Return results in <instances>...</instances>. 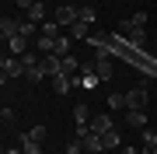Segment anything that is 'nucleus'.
Returning a JSON list of instances; mask_svg holds the SVG:
<instances>
[{
	"instance_id": "obj_24",
	"label": "nucleus",
	"mask_w": 157,
	"mask_h": 154,
	"mask_svg": "<svg viewBox=\"0 0 157 154\" xmlns=\"http://www.w3.org/2000/svg\"><path fill=\"white\" fill-rule=\"evenodd\" d=\"M80 151H84V140H80V137H73V140L67 144V154H80Z\"/></svg>"
},
{
	"instance_id": "obj_7",
	"label": "nucleus",
	"mask_w": 157,
	"mask_h": 154,
	"mask_svg": "<svg viewBox=\"0 0 157 154\" xmlns=\"http://www.w3.org/2000/svg\"><path fill=\"white\" fill-rule=\"evenodd\" d=\"M80 140H84V154H98V151H105V144H101V137H98V133H84V137H80Z\"/></svg>"
},
{
	"instance_id": "obj_8",
	"label": "nucleus",
	"mask_w": 157,
	"mask_h": 154,
	"mask_svg": "<svg viewBox=\"0 0 157 154\" xmlns=\"http://www.w3.org/2000/svg\"><path fill=\"white\" fill-rule=\"evenodd\" d=\"M7 53H11V56H25V53H28V39H25V35L7 39Z\"/></svg>"
},
{
	"instance_id": "obj_29",
	"label": "nucleus",
	"mask_w": 157,
	"mask_h": 154,
	"mask_svg": "<svg viewBox=\"0 0 157 154\" xmlns=\"http://www.w3.org/2000/svg\"><path fill=\"white\" fill-rule=\"evenodd\" d=\"M14 4H17V7H21V11H28V7L35 4V0H14Z\"/></svg>"
},
{
	"instance_id": "obj_27",
	"label": "nucleus",
	"mask_w": 157,
	"mask_h": 154,
	"mask_svg": "<svg viewBox=\"0 0 157 154\" xmlns=\"http://www.w3.org/2000/svg\"><path fill=\"white\" fill-rule=\"evenodd\" d=\"M28 137H35V140L42 144V140H45V126H35V130H28Z\"/></svg>"
},
{
	"instance_id": "obj_20",
	"label": "nucleus",
	"mask_w": 157,
	"mask_h": 154,
	"mask_svg": "<svg viewBox=\"0 0 157 154\" xmlns=\"http://www.w3.org/2000/svg\"><path fill=\"white\" fill-rule=\"evenodd\" d=\"M59 21H42V35H49V39H59Z\"/></svg>"
},
{
	"instance_id": "obj_15",
	"label": "nucleus",
	"mask_w": 157,
	"mask_h": 154,
	"mask_svg": "<svg viewBox=\"0 0 157 154\" xmlns=\"http://www.w3.org/2000/svg\"><path fill=\"white\" fill-rule=\"evenodd\" d=\"M80 67H84V63L73 56V53H70V56H63V74H80Z\"/></svg>"
},
{
	"instance_id": "obj_30",
	"label": "nucleus",
	"mask_w": 157,
	"mask_h": 154,
	"mask_svg": "<svg viewBox=\"0 0 157 154\" xmlns=\"http://www.w3.org/2000/svg\"><path fill=\"white\" fill-rule=\"evenodd\" d=\"M4 154H25V151H21V147H7Z\"/></svg>"
},
{
	"instance_id": "obj_9",
	"label": "nucleus",
	"mask_w": 157,
	"mask_h": 154,
	"mask_svg": "<svg viewBox=\"0 0 157 154\" xmlns=\"http://www.w3.org/2000/svg\"><path fill=\"white\" fill-rule=\"evenodd\" d=\"M0 35H4V42H7V39H14V35H21V21H14V18H4V21H0Z\"/></svg>"
},
{
	"instance_id": "obj_32",
	"label": "nucleus",
	"mask_w": 157,
	"mask_h": 154,
	"mask_svg": "<svg viewBox=\"0 0 157 154\" xmlns=\"http://www.w3.org/2000/svg\"><path fill=\"white\" fill-rule=\"evenodd\" d=\"M150 154H157V147H154V151H150Z\"/></svg>"
},
{
	"instance_id": "obj_26",
	"label": "nucleus",
	"mask_w": 157,
	"mask_h": 154,
	"mask_svg": "<svg viewBox=\"0 0 157 154\" xmlns=\"http://www.w3.org/2000/svg\"><path fill=\"white\" fill-rule=\"evenodd\" d=\"M80 21H87V25L94 21V7H80Z\"/></svg>"
},
{
	"instance_id": "obj_10",
	"label": "nucleus",
	"mask_w": 157,
	"mask_h": 154,
	"mask_svg": "<svg viewBox=\"0 0 157 154\" xmlns=\"http://www.w3.org/2000/svg\"><path fill=\"white\" fill-rule=\"evenodd\" d=\"M94 74L101 81H112L115 77V67H112V60H94Z\"/></svg>"
},
{
	"instance_id": "obj_22",
	"label": "nucleus",
	"mask_w": 157,
	"mask_h": 154,
	"mask_svg": "<svg viewBox=\"0 0 157 154\" xmlns=\"http://www.w3.org/2000/svg\"><path fill=\"white\" fill-rule=\"evenodd\" d=\"M126 25H133V28H143V25H147V11H136L133 18H126Z\"/></svg>"
},
{
	"instance_id": "obj_19",
	"label": "nucleus",
	"mask_w": 157,
	"mask_h": 154,
	"mask_svg": "<svg viewBox=\"0 0 157 154\" xmlns=\"http://www.w3.org/2000/svg\"><path fill=\"white\" fill-rule=\"evenodd\" d=\"M25 77H28L32 84H39V81L45 77V70H42V63H35V67H28V70H25Z\"/></svg>"
},
{
	"instance_id": "obj_5",
	"label": "nucleus",
	"mask_w": 157,
	"mask_h": 154,
	"mask_svg": "<svg viewBox=\"0 0 157 154\" xmlns=\"http://www.w3.org/2000/svg\"><path fill=\"white\" fill-rule=\"evenodd\" d=\"M87 126H91V133H105V130H112L115 123H112V116H108V112H98V116H91Z\"/></svg>"
},
{
	"instance_id": "obj_13",
	"label": "nucleus",
	"mask_w": 157,
	"mask_h": 154,
	"mask_svg": "<svg viewBox=\"0 0 157 154\" xmlns=\"http://www.w3.org/2000/svg\"><path fill=\"white\" fill-rule=\"evenodd\" d=\"M42 18H45V4H42V0H35L28 11H25V21H42Z\"/></svg>"
},
{
	"instance_id": "obj_28",
	"label": "nucleus",
	"mask_w": 157,
	"mask_h": 154,
	"mask_svg": "<svg viewBox=\"0 0 157 154\" xmlns=\"http://www.w3.org/2000/svg\"><path fill=\"white\" fill-rule=\"evenodd\" d=\"M21 63H25V70H28V67H35L39 60H35V53H25V56H21Z\"/></svg>"
},
{
	"instance_id": "obj_11",
	"label": "nucleus",
	"mask_w": 157,
	"mask_h": 154,
	"mask_svg": "<svg viewBox=\"0 0 157 154\" xmlns=\"http://www.w3.org/2000/svg\"><path fill=\"white\" fill-rule=\"evenodd\" d=\"M70 88H73V77L70 74H56V77H52V91H56V95H67Z\"/></svg>"
},
{
	"instance_id": "obj_12",
	"label": "nucleus",
	"mask_w": 157,
	"mask_h": 154,
	"mask_svg": "<svg viewBox=\"0 0 157 154\" xmlns=\"http://www.w3.org/2000/svg\"><path fill=\"white\" fill-rule=\"evenodd\" d=\"M67 35H70V39H87V35H91V25L87 21H73L70 28H67Z\"/></svg>"
},
{
	"instance_id": "obj_17",
	"label": "nucleus",
	"mask_w": 157,
	"mask_h": 154,
	"mask_svg": "<svg viewBox=\"0 0 157 154\" xmlns=\"http://www.w3.org/2000/svg\"><path fill=\"white\" fill-rule=\"evenodd\" d=\"M35 46H39V53H45V56H49V53H56V39H49V35H39V42H35Z\"/></svg>"
},
{
	"instance_id": "obj_14",
	"label": "nucleus",
	"mask_w": 157,
	"mask_h": 154,
	"mask_svg": "<svg viewBox=\"0 0 157 154\" xmlns=\"http://www.w3.org/2000/svg\"><path fill=\"white\" fill-rule=\"evenodd\" d=\"M21 151L25 154H42V144L35 137H28V133H21Z\"/></svg>"
},
{
	"instance_id": "obj_6",
	"label": "nucleus",
	"mask_w": 157,
	"mask_h": 154,
	"mask_svg": "<svg viewBox=\"0 0 157 154\" xmlns=\"http://www.w3.org/2000/svg\"><path fill=\"white\" fill-rule=\"evenodd\" d=\"M126 126H133V130H147V112H143V109H126Z\"/></svg>"
},
{
	"instance_id": "obj_2",
	"label": "nucleus",
	"mask_w": 157,
	"mask_h": 154,
	"mask_svg": "<svg viewBox=\"0 0 157 154\" xmlns=\"http://www.w3.org/2000/svg\"><path fill=\"white\" fill-rule=\"evenodd\" d=\"M119 32H126V39H129V49H143V42H147V32H143V28H133V25L119 21Z\"/></svg>"
},
{
	"instance_id": "obj_18",
	"label": "nucleus",
	"mask_w": 157,
	"mask_h": 154,
	"mask_svg": "<svg viewBox=\"0 0 157 154\" xmlns=\"http://www.w3.org/2000/svg\"><path fill=\"white\" fill-rule=\"evenodd\" d=\"M101 137V144H105V147H119V130L112 126V130H105V133H98Z\"/></svg>"
},
{
	"instance_id": "obj_25",
	"label": "nucleus",
	"mask_w": 157,
	"mask_h": 154,
	"mask_svg": "<svg viewBox=\"0 0 157 154\" xmlns=\"http://www.w3.org/2000/svg\"><path fill=\"white\" fill-rule=\"evenodd\" d=\"M21 35L32 39V35H35V21H21Z\"/></svg>"
},
{
	"instance_id": "obj_1",
	"label": "nucleus",
	"mask_w": 157,
	"mask_h": 154,
	"mask_svg": "<svg viewBox=\"0 0 157 154\" xmlns=\"http://www.w3.org/2000/svg\"><path fill=\"white\" fill-rule=\"evenodd\" d=\"M0 74H4V84L11 77H25V63H21V56H4L0 60Z\"/></svg>"
},
{
	"instance_id": "obj_21",
	"label": "nucleus",
	"mask_w": 157,
	"mask_h": 154,
	"mask_svg": "<svg viewBox=\"0 0 157 154\" xmlns=\"http://www.w3.org/2000/svg\"><path fill=\"white\" fill-rule=\"evenodd\" d=\"M70 35H59V39H56V56H70Z\"/></svg>"
},
{
	"instance_id": "obj_4",
	"label": "nucleus",
	"mask_w": 157,
	"mask_h": 154,
	"mask_svg": "<svg viewBox=\"0 0 157 154\" xmlns=\"http://www.w3.org/2000/svg\"><path fill=\"white\" fill-rule=\"evenodd\" d=\"M147 88H133V91H126V109H147Z\"/></svg>"
},
{
	"instance_id": "obj_23",
	"label": "nucleus",
	"mask_w": 157,
	"mask_h": 154,
	"mask_svg": "<svg viewBox=\"0 0 157 154\" xmlns=\"http://www.w3.org/2000/svg\"><path fill=\"white\" fill-rule=\"evenodd\" d=\"M108 109H126V95L112 91V95H108Z\"/></svg>"
},
{
	"instance_id": "obj_31",
	"label": "nucleus",
	"mask_w": 157,
	"mask_h": 154,
	"mask_svg": "<svg viewBox=\"0 0 157 154\" xmlns=\"http://www.w3.org/2000/svg\"><path fill=\"white\" fill-rule=\"evenodd\" d=\"M122 154H140V151H136V147H122Z\"/></svg>"
},
{
	"instance_id": "obj_3",
	"label": "nucleus",
	"mask_w": 157,
	"mask_h": 154,
	"mask_svg": "<svg viewBox=\"0 0 157 154\" xmlns=\"http://www.w3.org/2000/svg\"><path fill=\"white\" fill-rule=\"evenodd\" d=\"M56 21L63 25V28H70L73 21H80V7H70V4H59V7H56Z\"/></svg>"
},
{
	"instance_id": "obj_16",
	"label": "nucleus",
	"mask_w": 157,
	"mask_h": 154,
	"mask_svg": "<svg viewBox=\"0 0 157 154\" xmlns=\"http://www.w3.org/2000/svg\"><path fill=\"white\" fill-rule=\"evenodd\" d=\"M73 119H77V126H87L91 123V109L87 105H73Z\"/></svg>"
}]
</instances>
